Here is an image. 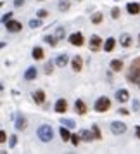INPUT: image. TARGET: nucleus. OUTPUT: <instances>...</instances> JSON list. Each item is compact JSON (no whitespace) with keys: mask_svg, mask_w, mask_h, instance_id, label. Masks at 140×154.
Listing matches in <instances>:
<instances>
[{"mask_svg":"<svg viewBox=\"0 0 140 154\" xmlns=\"http://www.w3.org/2000/svg\"><path fill=\"white\" fill-rule=\"evenodd\" d=\"M126 80L130 83H138L140 82V57L130 64V71L126 73Z\"/></svg>","mask_w":140,"mask_h":154,"instance_id":"f257e3e1","label":"nucleus"},{"mask_svg":"<svg viewBox=\"0 0 140 154\" xmlns=\"http://www.w3.org/2000/svg\"><path fill=\"white\" fill-rule=\"evenodd\" d=\"M69 42H71V45H75V47H81L83 45V35L81 33H73V35L69 36Z\"/></svg>","mask_w":140,"mask_h":154,"instance_id":"423d86ee","label":"nucleus"},{"mask_svg":"<svg viewBox=\"0 0 140 154\" xmlns=\"http://www.w3.org/2000/svg\"><path fill=\"white\" fill-rule=\"evenodd\" d=\"M109 66H111L112 71H121V69H123V63H121L119 59H114V61H111V64H109Z\"/></svg>","mask_w":140,"mask_h":154,"instance_id":"412c9836","label":"nucleus"},{"mask_svg":"<svg viewBox=\"0 0 140 154\" xmlns=\"http://www.w3.org/2000/svg\"><path fill=\"white\" fill-rule=\"evenodd\" d=\"M16 142H17V139H16V135H12V137H11V147H14Z\"/></svg>","mask_w":140,"mask_h":154,"instance_id":"c9c22d12","label":"nucleus"},{"mask_svg":"<svg viewBox=\"0 0 140 154\" xmlns=\"http://www.w3.org/2000/svg\"><path fill=\"white\" fill-rule=\"evenodd\" d=\"M29 26H31V28H40V26H42V21H40V19H31V21H29Z\"/></svg>","mask_w":140,"mask_h":154,"instance_id":"c85d7f7f","label":"nucleus"},{"mask_svg":"<svg viewBox=\"0 0 140 154\" xmlns=\"http://www.w3.org/2000/svg\"><path fill=\"white\" fill-rule=\"evenodd\" d=\"M80 140H81L80 133H78V135H71V142H73V146H78V144H80Z\"/></svg>","mask_w":140,"mask_h":154,"instance_id":"c756f323","label":"nucleus"},{"mask_svg":"<svg viewBox=\"0 0 140 154\" xmlns=\"http://www.w3.org/2000/svg\"><path fill=\"white\" fill-rule=\"evenodd\" d=\"M36 133H38V139L42 140V142H50L52 135H54V130L50 128V125H42Z\"/></svg>","mask_w":140,"mask_h":154,"instance_id":"f03ea898","label":"nucleus"},{"mask_svg":"<svg viewBox=\"0 0 140 154\" xmlns=\"http://www.w3.org/2000/svg\"><path fill=\"white\" fill-rule=\"evenodd\" d=\"M92 132L95 135V139H102V135H100V130H99L97 125H92Z\"/></svg>","mask_w":140,"mask_h":154,"instance_id":"cd10ccee","label":"nucleus"},{"mask_svg":"<svg viewBox=\"0 0 140 154\" xmlns=\"http://www.w3.org/2000/svg\"><path fill=\"white\" fill-rule=\"evenodd\" d=\"M71 66H73V69H75V71H80V69H81V66H83L81 57H80V56H75L73 59H71Z\"/></svg>","mask_w":140,"mask_h":154,"instance_id":"1a4fd4ad","label":"nucleus"},{"mask_svg":"<svg viewBox=\"0 0 140 154\" xmlns=\"http://www.w3.org/2000/svg\"><path fill=\"white\" fill-rule=\"evenodd\" d=\"M68 9H69V0H61L59 2V11L61 12H66Z\"/></svg>","mask_w":140,"mask_h":154,"instance_id":"b1692460","label":"nucleus"},{"mask_svg":"<svg viewBox=\"0 0 140 154\" xmlns=\"http://www.w3.org/2000/svg\"><path fill=\"white\" fill-rule=\"evenodd\" d=\"M64 35H66V29H64L62 26H57V29H56V38H57V40H61V38H64Z\"/></svg>","mask_w":140,"mask_h":154,"instance_id":"a878e982","label":"nucleus"},{"mask_svg":"<svg viewBox=\"0 0 140 154\" xmlns=\"http://www.w3.org/2000/svg\"><path fill=\"white\" fill-rule=\"evenodd\" d=\"M43 40L49 43V45H52V47H54V45H57V38H56V35H54V36H52V35H45V36H43Z\"/></svg>","mask_w":140,"mask_h":154,"instance_id":"5701e85b","label":"nucleus"},{"mask_svg":"<svg viewBox=\"0 0 140 154\" xmlns=\"http://www.w3.org/2000/svg\"><path fill=\"white\" fill-rule=\"evenodd\" d=\"M111 130H112V133L119 135V133H125L126 132V125L123 123V121H112V123H111Z\"/></svg>","mask_w":140,"mask_h":154,"instance_id":"39448f33","label":"nucleus"},{"mask_svg":"<svg viewBox=\"0 0 140 154\" xmlns=\"http://www.w3.org/2000/svg\"><path fill=\"white\" fill-rule=\"evenodd\" d=\"M138 107H140V102L138 100H133V111H138Z\"/></svg>","mask_w":140,"mask_h":154,"instance_id":"f704fd0d","label":"nucleus"},{"mask_svg":"<svg viewBox=\"0 0 140 154\" xmlns=\"http://www.w3.org/2000/svg\"><path fill=\"white\" fill-rule=\"evenodd\" d=\"M138 43H140V35H138Z\"/></svg>","mask_w":140,"mask_h":154,"instance_id":"a19ab883","label":"nucleus"},{"mask_svg":"<svg viewBox=\"0 0 140 154\" xmlns=\"http://www.w3.org/2000/svg\"><path fill=\"white\" fill-rule=\"evenodd\" d=\"M59 133H61V139H62V142H68V140H71V133L69 130H68V126H61V130H59Z\"/></svg>","mask_w":140,"mask_h":154,"instance_id":"2eb2a0df","label":"nucleus"},{"mask_svg":"<svg viewBox=\"0 0 140 154\" xmlns=\"http://www.w3.org/2000/svg\"><path fill=\"white\" fill-rule=\"evenodd\" d=\"M36 78V68H28L26 73H24V80L26 82H31V80H35Z\"/></svg>","mask_w":140,"mask_h":154,"instance_id":"f3484780","label":"nucleus"},{"mask_svg":"<svg viewBox=\"0 0 140 154\" xmlns=\"http://www.w3.org/2000/svg\"><path fill=\"white\" fill-rule=\"evenodd\" d=\"M80 137H81V140H85V142H92V139H95V135H93L90 130H80Z\"/></svg>","mask_w":140,"mask_h":154,"instance_id":"9d476101","label":"nucleus"},{"mask_svg":"<svg viewBox=\"0 0 140 154\" xmlns=\"http://www.w3.org/2000/svg\"><path fill=\"white\" fill-rule=\"evenodd\" d=\"M61 123H62L64 126H68V128H75V126H76V123H75L73 119H69V118H62Z\"/></svg>","mask_w":140,"mask_h":154,"instance_id":"393cba45","label":"nucleus"},{"mask_svg":"<svg viewBox=\"0 0 140 154\" xmlns=\"http://www.w3.org/2000/svg\"><path fill=\"white\" fill-rule=\"evenodd\" d=\"M5 28H7V31H11V33H17V31H21L23 24L19 21H14V19H11V21L5 23Z\"/></svg>","mask_w":140,"mask_h":154,"instance_id":"20e7f679","label":"nucleus"},{"mask_svg":"<svg viewBox=\"0 0 140 154\" xmlns=\"http://www.w3.org/2000/svg\"><path fill=\"white\" fill-rule=\"evenodd\" d=\"M119 43H121L123 47H130V45H132V36L128 35V33H123V35L119 36Z\"/></svg>","mask_w":140,"mask_h":154,"instance_id":"dca6fc26","label":"nucleus"},{"mask_svg":"<svg viewBox=\"0 0 140 154\" xmlns=\"http://www.w3.org/2000/svg\"><path fill=\"white\" fill-rule=\"evenodd\" d=\"M68 63H69V57H68V54H61V56H57V59H56V64H57V66L64 68Z\"/></svg>","mask_w":140,"mask_h":154,"instance_id":"ddd939ff","label":"nucleus"},{"mask_svg":"<svg viewBox=\"0 0 140 154\" xmlns=\"http://www.w3.org/2000/svg\"><path fill=\"white\" fill-rule=\"evenodd\" d=\"M111 16H112V17H114V19H116V17H118V16H119V9H118V7H114V9H112V11H111Z\"/></svg>","mask_w":140,"mask_h":154,"instance_id":"72a5a7b5","label":"nucleus"},{"mask_svg":"<svg viewBox=\"0 0 140 154\" xmlns=\"http://www.w3.org/2000/svg\"><path fill=\"white\" fill-rule=\"evenodd\" d=\"M23 4H24V0H14V5H16V7H21Z\"/></svg>","mask_w":140,"mask_h":154,"instance_id":"4c0bfd02","label":"nucleus"},{"mask_svg":"<svg viewBox=\"0 0 140 154\" xmlns=\"http://www.w3.org/2000/svg\"><path fill=\"white\" fill-rule=\"evenodd\" d=\"M100 21H102V12H95V14L92 16V23L93 24H99Z\"/></svg>","mask_w":140,"mask_h":154,"instance_id":"bb28decb","label":"nucleus"},{"mask_svg":"<svg viewBox=\"0 0 140 154\" xmlns=\"http://www.w3.org/2000/svg\"><path fill=\"white\" fill-rule=\"evenodd\" d=\"M111 107V100L107 97H99L97 99V102H95V106H93V109L97 112H104V111H107Z\"/></svg>","mask_w":140,"mask_h":154,"instance_id":"7ed1b4c3","label":"nucleus"},{"mask_svg":"<svg viewBox=\"0 0 140 154\" xmlns=\"http://www.w3.org/2000/svg\"><path fill=\"white\" fill-rule=\"evenodd\" d=\"M137 85H138V88H140V82H138V83H137Z\"/></svg>","mask_w":140,"mask_h":154,"instance_id":"ea45409f","label":"nucleus"},{"mask_svg":"<svg viewBox=\"0 0 140 154\" xmlns=\"http://www.w3.org/2000/svg\"><path fill=\"white\" fill-rule=\"evenodd\" d=\"M100 43H102V40H100V36L93 35L90 38V50L92 52H97L99 49H100Z\"/></svg>","mask_w":140,"mask_h":154,"instance_id":"0eeeda50","label":"nucleus"},{"mask_svg":"<svg viewBox=\"0 0 140 154\" xmlns=\"http://www.w3.org/2000/svg\"><path fill=\"white\" fill-rule=\"evenodd\" d=\"M75 111H76L78 114H85V112H87V106H85L83 100H76V102H75Z\"/></svg>","mask_w":140,"mask_h":154,"instance_id":"4468645a","label":"nucleus"},{"mask_svg":"<svg viewBox=\"0 0 140 154\" xmlns=\"http://www.w3.org/2000/svg\"><path fill=\"white\" fill-rule=\"evenodd\" d=\"M38 2H43V0H38Z\"/></svg>","mask_w":140,"mask_h":154,"instance_id":"79ce46f5","label":"nucleus"},{"mask_svg":"<svg viewBox=\"0 0 140 154\" xmlns=\"http://www.w3.org/2000/svg\"><path fill=\"white\" fill-rule=\"evenodd\" d=\"M33 100H35L36 104H42L43 100H45V94H43V90L33 92Z\"/></svg>","mask_w":140,"mask_h":154,"instance_id":"a211bd4d","label":"nucleus"},{"mask_svg":"<svg viewBox=\"0 0 140 154\" xmlns=\"http://www.w3.org/2000/svg\"><path fill=\"white\" fill-rule=\"evenodd\" d=\"M11 19H12V12H9V14H5L4 17H2V21H4V24H5L7 21H11Z\"/></svg>","mask_w":140,"mask_h":154,"instance_id":"473e14b6","label":"nucleus"},{"mask_svg":"<svg viewBox=\"0 0 140 154\" xmlns=\"http://www.w3.org/2000/svg\"><path fill=\"white\" fill-rule=\"evenodd\" d=\"M114 45H116V40H114V38H107L105 43H104V50L105 52H111V50L114 49Z\"/></svg>","mask_w":140,"mask_h":154,"instance_id":"aec40b11","label":"nucleus"},{"mask_svg":"<svg viewBox=\"0 0 140 154\" xmlns=\"http://www.w3.org/2000/svg\"><path fill=\"white\" fill-rule=\"evenodd\" d=\"M52 66H54L52 63H47V64H45V73H47V75H50V73L54 71V68H52Z\"/></svg>","mask_w":140,"mask_h":154,"instance_id":"2f4dec72","label":"nucleus"},{"mask_svg":"<svg viewBox=\"0 0 140 154\" xmlns=\"http://www.w3.org/2000/svg\"><path fill=\"white\" fill-rule=\"evenodd\" d=\"M47 14H49V12H47L45 9H40V11H36V16H38L40 19H42V17H47Z\"/></svg>","mask_w":140,"mask_h":154,"instance_id":"7c9ffc66","label":"nucleus"},{"mask_svg":"<svg viewBox=\"0 0 140 154\" xmlns=\"http://www.w3.org/2000/svg\"><path fill=\"white\" fill-rule=\"evenodd\" d=\"M54 109H56L57 112H66L68 111V102H66L64 99H59L56 102V106H54Z\"/></svg>","mask_w":140,"mask_h":154,"instance_id":"6e6552de","label":"nucleus"},{"mask_svg":"<svg viewBox=\"0 0 140 154\" xmlns=\"http://www.w3.org/2000/svg\"><path fill=\"white\" fill-rule=\"evenodd\" d=\"M24 128H26V118L19 114L17 119H16V130H17V132H21V130H24Z\"/></svg>","mask_w":140,"mask_h":154,"instance_id":"9b49d317","label":"nucleus"},{"mask_svg":"<svg viewBox=\"0 0 140 154\" xmlns=\"http://www.w3.org/2000/svg\"><path fill=\"white\" fill-rule=\"evenodd\" d=\"M126 11H128L130 14H138V12H140V5H138V4L130 2V4H126Z\"/></svg>","mask_w":140,"mask_h":154,"instance_id":"6ab92c4d","label":"nucleus"},{"mask_svg":"<svg viewBox=\"0 0 140 154\" xmlns=\"http://www.w3.org/2000/svg\"><path fill=\"white\" fill-rule=\"evenodd\" d=\"M31 56H33V59L40 61V59L43 57V50H42V47H35V49H33V52H31Z\"/></svg>","mask_w":140,"mask_h":154,"instance_id":"4be33fe9","label":"nucleus"},{"mask_svg":"<svg viewBox=\"0 0 140 154\" xmlns=\"http://www.w3.org/2000/svg\"><path fill=\"white\" fill-rule=\"evenodd\" d=\"M5 137H7V135H5L4 130H2V132H0V142H5Z\"/></svg>","mask_w":140,"mask_h":154,"instance_id":"e433bc0d","label":"nucleus"},{"mask_svg":"<svg viewBox=\"0 0 140 154\" xmlns=\"http://www.w3.org/2000/svg\"><path fill=\"white\" fill-rule=\"evenodd\" d=\"M135 133H137V137L140 139V125H138V126H135Z\"/></svg>","mask_w":140,"mask_h":154,"instance_id":"58836bf2","label":"nucleus"},{"mask_svg":"<svg viewBox=\"0 0 140 154\" xmlns=\"http://www.w3.org/2000/svg\"><path fill=\"white\" fill-rule=\"evenodd\" d=\"M128 95H130V94H128L126 88H121V90L116 92V99H118L119 102H126V100H128Z\"/></svg>","mask_w":140,"mask_h":154,"instance_id":"f8f14e48","label":"nucleus"}]
</instances>
